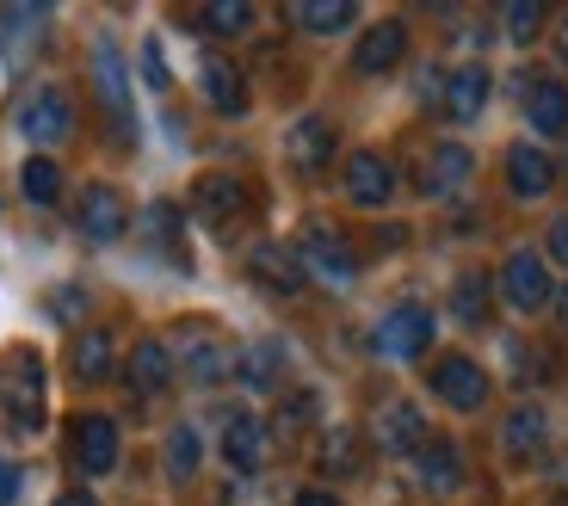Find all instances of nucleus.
<instances>
[{
	"instance_id": "obj_1",
	"label": "nucleus",
	"mask_w": 568,
	"mask_h": 506,
	"mask_svg": "<svg viewBox=\"0 0 568 506\" xmlns=\"http://www.w3.org/2000/svg\"><path fill=\"white\" fill-rule=\"evenodd\" d=\"M43 395H50L43 352L38 346L0 352V421H7V433H19V438L43 433Z\"/></svg>"
},
{
	"instance_id": "obj_2",
	"label": "nucleus",
	"mask_w": 568,
	"mask_h": 506,
	"mask_svg": "<svg viewBox=\"0 0 568 506\" xmlns=\"http://www.w3.org/2000/svg\"><path fill=\"white\" fill-rule=\"evenodd\" d=\"M87 74H93V99H100L112 142H118V149H130V142H136V99H130V69H124V57H118L112 38H93Z\"/></svg>"
},
{
	"instance_id": "obj_3",
	"label": "nucleus",
	"mask_w": 568,
	"mask_h": 506,
	"mask_svg": "<svg viewBox=\"0 0 568 506\" xmlns=\"http://www.w3.org/2000/svg\"><path fill=\"white\" fill-rule=\"evenodd\" d=\"M291 253H297L303 279L327 284V291H353V279H358V253H353V241H346L334 223H303V235L291 241Z\"/></svg>"
},
{
	"instance_id": "obj_4",
	"label": "nucleus",
	"mask_w": 568,
	"mask_h": 506,
	"mask_svg": "<svg viewBox=\"0 0 568 506\" xmlns=\"http://www.w3.org/2000/svg\"><path fill=\"white\" fill-rule=\"evenodd\" d=\"M13 124H19V136H26V142H38V155H43V149H57V142L74 136V99L62 93L57 81H38L26 99H19Z\"/></svg>"
},
{
	"instance_id": "obj_5",
	"label": "nucleus",
	"mask_w": 568,
	"mask_h": 506,
	"mask_svg": "<svg viewBox=\"0 0 568 506\" xmlns=\"http://www.w3.org/2000/svg\"><path fill=\"white\" fill-rule=\"evenodd\" d=\"M426 346H433V310L426 303H396L384 322L371 327V352L377 358H396V365H414Z\"/></svg>"
},
{
	"instance_id": "obj_6",
	"label": "nucleus",
	"mask_w": 568,
	"mask_h": 506,
	"mask_svg": "<svg viewBox=\"0 0 568 506\" xmlns=\"http://www.w3.org/2000/svg\"><path fill=\"white\" fill-rule=\"evenodd\" d=\"M69 457H74V469H81V476H112L118 457H124V433H118L112 414H74Z\"/></svg>"
},
{
	"instance_id": "obj_7",
	"label": "nucleus",
	"mask_w": 568,
	"mask_h": 506,
	"mask_svg": "<svg viewBox=\"0 0 568 506\" xmlns=\"http://www.w3.org/2000/svg\"><path fill=\"white\" fill-rule=\"evenodd\" d=\"M426 389L439 395L452 414H476L488 402V377L476 358H464V352H445V358H433V371H426Z\"/></svg>"
},
{
	"instance_id": "obj_8",
	"label": "nucleus",
	"mask_w": 568,
	"mask_h": 506,
	"mask_svg": "<svg viewBox=\"0 0 568 506\" xmlns=\"http://www.w3.org/2000/svg\"><path fill=\"white\" fill-rule=\"evenodd\" d=\"M74 229H81L93 247H112V241H124V229H130V204H124V192L118 185H81V198H74Z\"/></svg>"
},
{
	"instance_id": "obj_9",
	"label": "nucleus",
	"mask_w": 568,
	"mask_h": 506,
	"mask_svg": "<svg viewBox=\"0 0 568 506\" xmlns=\"http://www.w3.org/2000/svg\"><path fill=\"white\" fill-rule=\"evenodd\" d=\"M500 296H507L519 315H538L544 303H550V272H544V260L531 247H513L507 260H500Z\"/></svg>"
},
{
	"instance_id": "obj_10",
	"label": "nucleus",
	"mask_w": 568,
	"mask_h": 506,
	"mask_svg": "<svg viewBox=\"0 0 568 506\" xmlns=\"http://www.w3.org/2000/svg\"><path fill=\"white\" fill-rule=\"evenodd\" d=\"M180 371L192 383H204V389H216L223 377H235V352L223 346L216 334H204V322H180Z\"/></svg>"
},
{
	"instance_id": "obj_11",
	"label": "nucleus",
	"mask_w": 568,
	"mask_h": 506,
	"mask_svg": "<svg viewBox=\"0 0 568 506\" xmlns=\"http://www.w3.org/2000/svg\"><path fill=\"white\" fill-rule=\"evenodd\" d=\"M341 185H346V198H353L358 211H384L389 198H396V168H389L377 149H353Z\"/></svg>"
},
{
	"instance_id": "obj_12",
	"label": "nucleus",
	"mask_w": 568,
	"mask_h": 506,
	"mask_svg": "<svg viewBox=\"0 0 568 506\" xmlns=\"http://www.w3.org/2000/svg\"><path fill=\"white\" fill-rule=\"evenodd\" d=\"M513 87H519L526 124L544 130V136H562V130H568V87L550 81V74H513Z\"/></svg>"
},
{
	"instance_id": "obj_13",
	"label": "nucleus",
	"mask_w": 568,
	"mask_h": 506,
	"mask_svg": "<svg viewBox=\"0 0 568 506\" xmlns=\"http://www.w3.org/2000/svg\"><path fill=\"white\" fill-rule=\"evenodd\" d=\"M402 57H408V26H402V19H377V26L353 43V74L377 81V74H389Z\"/></svg>"
},
{
	"instance_id": "obj_14",
	"label": "nucleus",
	"mask_w": 568,
	"mask_h": 506,
	"mask_svg": "<svg viewBox=\"0 0 568 506\" xmlns=\"http://www.w3.org/2000/svg\"><path fill=\"white\" fill-rule=\"evenodd\" d=\"M247 272H254V284L272 296H297L303 284H310L297 266V253L284 247V241H254V247H247Z\"/></svg>"
},
{
	"instance_id": "obj_15",
	"label": "nucleus",
	"mask_w": 568,
	"mask_h": 506,
	"mask_svg": "<svg viewBox=\"0 0 568 506\" xmlns=\"http://www.w3.org/2000/svg\"><path fill=\"white\" fill-rule=\"evenodd\" d=\"M57 26V7H38V0H26V7H0V57H31L43 43V31Z\"/></svg>"
},
{
	"instance_id": "obj_16",
	"label": "nucleus",
	"mask_w": 568,
	"mask_h": 506,
	"mask_svg": "<svg viewBox=\"0 0 568 506\" xmlns=\"http://www.w3.org/2000/svg\"><path fill=\"white\" fill-rule=\"evenodd\" d=\"M334 149H341V142H334V124L315 118V112L284 130V161H291L297 173H322L327 161H334Z\"/></svg>"
},
{
	"instance_id": "obj_17",
	"label": "nucleus",
	"mask_w": 568,
	"mask_h": 506,
	"mask_svg": "<svg viewBox=\"0 0 568 506\" xmlns=\"http://www.w3.org/2000/svg\"><path fill=\"white\" fill-rule=\"evenodd\" d=\"M488 87H495V81H488L483 62H464V69L445 74V87H439V112L452 118V124H469V118H483Z\"/></svg>"
},
{
	"instance_id": "obj_18",
	"label": "nucleus",
	"mask_w": 568,
	"mask_h": 506,
	"mask_svg": "<svg viewBox=\"0 0 568 506\" xmlns=\"http://www.w3.org/2000/svg\"><path fill=\"white\" fill-rule=\"evenodd\" d=\"M192 211H199V223H211V229L235 223V216L247 211V185L235 180V173H204V180L192 185Z\"/></svg>"
},
{
	"instance_id": "obj_19",
	"label": "nucleus",
	"mask_w": 568,
	"mask_h": 506,
	"mask_svg": "<svg viewBox=\"0 0 568 506\" xmlns=\"http://www.w3.org/2000/svg\"><path fill=\"white\" fill-rule=\"evenodd\" d=\"M173 346L168 340H136L130 346V365H124V377H130V389L142 395V402H155V395H168V383H173Z\"/></svg>"
},
{
	"instance_id": "obj_20",
	"label": "nucleus",
	"mask_w": 568,
	"mask_h": 506,
	"mask_svg": "<svg viewBox=\"0 0 568 506\" xmlns=\"http://www.w3.org/2000/svg\"><path fill=\"white\" fill-rule=\"evenodd\" d=\"M371 438H377V451H389V457H414V451L426 445V421H420L414 402H384Z\"/></svg>"
},
{
	"instance_id": "obj_21",
	"label": "nucleus",
	"mask_w": 568,
	"mask_h": 506,
	"mask_svg": "<svg viewBox=\"0 0 568 506\" xmlns=\"http://www.w3.org/2000/svg\"><path fill=\"white\" fill-rule=\"evenodd\" d=\"M414 482H420L426 494H457L464 488V451H457L452 438H426V445L414 451Z\"/></svg>"
},
{
	"instance_id": "obj_22",
	"label": "nucleus",
	"mask_w": 568,
	"mask_h": 506,
	"mask_svg": "<svg viewBox=\"0 0 568 506\" xmlns=\"http://www.w3.org/2000/svg\"><path fill=\"white\" fill-rule=\"evenodd\" d=\"M556 185V161L544 155L538 142H513L507 149V192L513 198H544Z\"/></svg>"
},
{
	"instance_id": "obj_23",
	"label": "nucleus",
	"mask_w": 568,
	"mask_h": 506,
	"mask_svg": "<svg viewBox=\"0 0 568 506\" xmlns=\"http://www.w3.org/2000/svg\"><path fill=\"white\" fill-rule=\"evenodd\" d=\"M199 87H204V99H211V112H223V118L247 112V81L229 57H204L199 62Z\"/></svg>"
},
{
	"instance_id": "obj_24",
	"label": "nucleus",
	"mask_w": 568,
	"mask_h": 506,
	"mask_svg": "<svg viewBox=\"0 0 568 506\" xmlns=\"http://www.w3.org/2000/svg\"><path fill=\"white\" fill-rule=\"evenodd\" d=\"M544 445H550V414H544L538 402H519V408L500 421V451L526 464V457H538Z\"/></svg>"
},
{
	"instance_id": "obj_25",
	"label": "nucleus",
	"mask_w": 568,
	"mask_h": 506,
	"mask_svg": "<svg viewBox=\"0 0 568 506\" xmlns=\"http://www.w3.org/2000/svg\"><path fill=\"white\" fill-rule=\"evenodd\" d=\"M223 457H229V469H235V476H254V469L266 464V421H254V414H229Z\"/></svg>"
},
{
	"instance_id": "obj_26",
	"label": "nucleus",
	"mask_w": 568,
	"mask_h": 506,
	"mask_svg": "<svg viewBox=\"0 0 568 506\" xmlns=\"http://www.w3.org/2000/svg\"><path fill=\"white\" fill-rule=\"evenodd\" d=\"M284 19H291L297 31H310V38H334V31H353L358 26V7H353V0H291Z\"/></svg>"
},
{
	"instance_id": "obj_27",
	"label": "nucleus",
	"mask_w": 568,
	"mask_h": 506,
	"mask_svg": "<svg viewBox=\"0 0 568 506\" xmlns=\"http://www.w3.org/2000/svg\"><path fill=\"white\" fill-rule=\"evenodd\" d=\"M112 365H118L112 334H105V327H81V334H74V346H69L74 383H105V377H112Z\"/></svg>"
},
{
	"instance_id": "obj_28",
	"label": "nucleus",
	"mask_w": 568,
	"mask_h": 506,
	"mask_svg": "<svg viewBox=\"0 0 568 506\" xmlns=\"http://www.w3.org/2000/svg\"><path fill=\"white\" fill-rule=\"evenodd\" d=\"M476 173V155H469L464 142H439L433 155H426V173H420V192H433V198H445V192H457V185Z\"/></svg>"
},
{
	"instance_id": "obj_29",
	"label": "nucleus",
	"mask_w": 568,
	"mask_h": 506,
	"mask_svg": "<svg viewBox=\"0 0 568 506\" xmlns=\"http://www.w3.org/2000/svg\"><path fill=\"white\" fill-rule=\"evenodd\" d=\"M315 469L322 476H358L365 469V438H358V426H327L322 445H315Z\"/></svg>"
},
{
	"instance_id": "obj_30",
	"label": "nucleus",
	"mask_w": 568,
	"mask_h": 506,
	"mask_svg": "<svg viewBox=\"0 0 568 506\" xmlns=\"http://www.w3.org/2000/svg\"><path fill=\"white\" fill-rule=\"evenodd\" d=\"M235 377L247 389H278L284 383V340H254L247 352H235Z\"/></svg>"
},
{
	"instance_id": "obj_31",
	"label": "nucleus",
	"mask_w": 568,
	"mask_h": 506,
	"mask_svg": "<svg viewBox=\"0 0 568 506\" xmlns=\"http://www.w3.org/2000/svg\"><path fill=\"white\" fill-rule=\"evenodd\" d=\"M488 272H464V279L452 284V315L464 327H488V315H495V296H488Z\"/></svg>"
},
{
	"instance_id": "obj_32",
	"label": "nucleus",
	"mask_w": 568,
	"mask_h": 506,
	"mask_svg": "<svg viewBox=\"0 0 568 506\" xmlns=\"http://www.w3.org/2000/svg\"><path fill=\"white\" fill-rule=\"evenodd\" d=\"M19 198H26V204H38V211H50V204L62 198V168L50 155H31L26 168H19Z\"/></svg>"
},
{
	"instance_id": "obj_33",
	"label": "nucleus",
	"mask_w": 568,
	"mask_h": 506,
	"mask_svg": "<svg viewBox=\"0 0 568 506\" xmlns=\"http://www.w3.org/2000/svg\"><path fill=\"white\" fill-rule=\"evenodd\" d=\"M199 464H204V438H199V426H192V421H180L168 433V476L173 482H192V476H199Z\"/></svg>"
},
{
	"instance_id": "obj_34",
	"label": "nucleus",
	"mask_w": 568,
	"mask_h": 506,
	"mask_svg": "<svg viewBox=\"0 0 568 506\" xmlns=\"http://www.w3.org/2000/svg\"><path fill=\"white\" fill-rule=\"evenodd\" d=\"M199 31H211V38H242V31H254V7L247 0H211V7H199Z\"/></svg>"
},
{
	"instance_id": "obj_35",
	"label": "nucleus",
	"mask_w": 568,
	"mask_h": 506,
	"mask_svg": "<svg viewBox=\"0 0 568 506\" xmlns=\"http://www.w3.org/2000/svg\"><path fill=\"white\" fill-rule=\"evenodd\" d=\"M500 26H507L513 43H531L544 31V7L538 0H513V7H500Z\"/></svg>"
},
{
	"instance_id": "obj_36",
	"label": "nucleus",
	"mask_w": 568,
	"mask_h": 506,
	"mask_svg": "<svg viewBox=\"0 0 568 506\" xmlns=\"http://www.w3.org/2000/svg\"><path fill=\"white\" fill-rule=\"evenodd\" d=\"M142 81L155 87V93H168V87H173V74H168V50H161V38L142 43Z\"/></svg>"
},
{
	"instance_id": "obj_37",
	"label": "nucleus",
	"mask_w": 568,
	"mask_h": 506,
	"mask_svg": "<svg viewBox=\"0 0 568 506\" xmlns=\"http://www.w3.org/2000/svg\"><path fill=\"white\" fill-rule=\"evenodd\" d=\"M315 414H322V402H315V395L303 389V395H291V402L278 408V426H284V433H303V426H310Z\"/></svg>"
},
{
	"instance_id": "obj_38",
	"label": "nucleus",
	"mask_w": 568,
	"mask_h": 506,
	"mask_svg": "<svg viewBox=\"0 0 568 506\" xmlns=\"http://www.w3.org/2000/svg\"><path fill=\"white\" fill-rule=\"evenodd\" d=\"M19 488H26V469H19L13 457H0V506H13Z\"/></svg>"
},
{
	"instance_id": "obj_39",
	"label": "nucleus",
	"mask_w": 568,
	"mask_h": 506,
	"mask_svg": "<svg viewBox=\"0 0 568 506\" xmlns=\"http://www.w3.org/2000/svg\"><path fill=\"white\" fill-rule=\"evenodd\" d=\"M544 247H550V260H562V266H568V216H556V223H550Z\"/></svg>"
},
{
	"instance_id": "obj_40",
	"label": "nucleus",
	"mask_w": 568,
	"mask_h": 506,
	"mask_svg": "<svg viewBox=\"0 0 568 506\" xmlns=\"http://www.w3.org/2000/svg\"><path fill=\"white\" fill-rule=\"evenodd\" d=\"M291 506H346V500H341V494H334V488H303V494H297V500H291Z\"/></svg>"
},
{
	"instance_id": "obj_41",
	"label": "nucleus",
	"mask_w": 568,
	"mask_h": 506,
	"mask_svg": "<svg viewBox=\"0 0 568 506\" xmlns=\"http://www.w3.org/2000/svg\"><path fill=\"white\" fill-rule=\"evenodd\" d=\"M50 506H100V500H93V494H87V488H69V494H62V500H50Z\"/></svg>"
},
{
	"instance_id": "obj_42",
	"label": "nucleus",
	"mask_w": 568,
	"mask_h": 506,
	"mask_svg": "<svg viewBox=\"0 0 568 506\" xmlns=\"http://www.w3.org/2000/svg\"><path fill=\"white\" fill-rule=\"evenodd\" d=\"M556 57L568 62V13H562V31H556Z\"/></svg>"
},
{
	"instance_id": "obj_43",
	"label": "nucleus",
	"mask_w": 568,
	"mask_h": 506,
	"mask_svg": "<svg viewBox=\"0 0 568 506\" xmlns=\"http://www.w3.org/2000/svg\"><path fill=\"white\" fill-rule=\"evenodd\" d=\"M556 315H562V327H568V284H562V296H556Z\"/></svg>"
},
{
	"instance_id": "obj_44",
	"label": "nucleus",
	"mask_w": 568,
	"mask_h": 506,
	"mask_svg": "<svg viewBox=\"0 0 568 506\" xmlns=\"http://www.w3.org/2000/svg\"><path fill=\"white\" fill-rule=\"evenodd\" d=\"M7 74H13V62H7V57H0V93H7Z\"/></svg>"
},
{
	"instance_id": "obj_45",
	"label": "nucleus",
	"mask_w": 568,
	"mask_h": 506,
	"mask_svg": "<svg viewBox=\"0 0 568 506\" xmlns=\"http://www.w3.org/2000/svg\"><path fill=\"white\" fill-rule=\"evenodd\" d=\"M562 173H568V155H562Z\"/></svg>"
}]
</instances>
